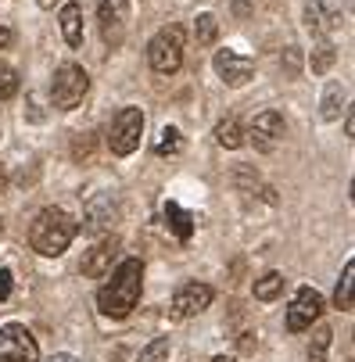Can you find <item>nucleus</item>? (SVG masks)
Segmentation results:
<instances>
[{
    "mask_svg": "<svg viewBox=\"0 0 355 362\" xmlns=\"http://www.w3.org/2000/svg\"><path fill=\"white\" fill-rule=\"evenodd\" d=\"M284 133H287V126H284V115L280 112H262V115H255V122H251V129H248V136H251V144H255L259 151H273L280 140H284Z\"/></svg>",
    "mask_w": 355,
    "mask_h": 362,
    "instance_id": "9b49d317",
    "label": "nucleus"
},
{
    "mask_svg": "<svg viewBox=\"0 0 355 362\" xmlns=\"http://www.w3.org/2000/svg\"><path fill=\"white\" fill-rule=\"evenodd\" d=\"M216 36H219L216 15H212V11H201V15L194 18V40H197V47H212Z\"/></svg>",
    "mask_w": 355,
    "mask_h": 362,
    "instance_id": "a211bd4d",
    "label": "nucleus"
},
{
    "mask_svg": "<svg viewBox=\"0 0 355 362\" xmlns=\"http://www.w3.org/2000/svg\"><path fill=\"white\" fill-rule=\"evenodd\" d=\"M216 291L209 284H183L176 294H173V316L176 320H187V316H197V313H205V308L212 305Z\"/></svg>",
    "mask_w": 355,
    "mask_h": 362,
    "instance_id": "1a4fd4ad",
    "label": "nucleus"
},
{
    "mask_svg": "<svg viewBox=\"0 0 355 362\" xmlns=\"http://www.w3.org/2000/svg\"><path fill=\"white\" fill-rule=\"evenodd\" d=\"M165 223H169V230H173L180 240H190V233H194V216H190V212H183L176 201H169V204H165Z\"/></svg>",
    "mask_w": 355,
    "mask_h": 362,
    "instance_id": "dca6fc26",
    "label": "nucleus"
},
{
    "mask_svg": "<svg viewBox=\"0 0 355 362\" xmlns=\"http://www.w3.org/2000/svg\"><path fill=\"white\" fill-rule=\"evenodd\" d=\"M76 219L65 209H43L33 226H29V244L36 255L43 258H58L62 251H69V244L76 240Z\"/></svg>",
    "mask_w": 355,
    "mask_h": 362,
    "instance_id": "f03ea898",
    "label": "nucleus"
},
{
    "mask_svg": "<svg viewBox=\"0 0 355 362\" xmlns=\"http://www.w3.org/2000/svg\"><path fill=\"white\" fill-rule=\"evenodd\" d=\"M305 25H309V33H316L320 40H330V33L341 25V11L320 4V0H313V4H305Z\"/></svg>",
    "mask_w": 355,
    "mask_h": 362,
    "instance_id": "4468645a",
    "label": "nucleus"
},
{
    "mask_svg": "<svg viewBox=\"0 0 355 362\" xmlns=\"http://www.w3.org/2000/svg\"><path fill=\"white\" fill-rule=\"evenodd\" d=\"M351 280H355V262H344L341 284H337V291H334V305L341 308V313H348V308H351Z\"/></svg>",
    "mask_w": 355,
    "mask_h": 362,
    "instance_id": "412c9836",
    "label": "nucleus"
},
{
    "mask_svg": "<svg viewBox=\"0 0 355 362\" xmlns=\"http://www.w3.org/2000/svg\"><path fill=\"white\" fill-rule=\"evenodd\" d=\"M147 65L155 69L158 76H173L183 65V29L176 22L162 25L147 43Z\"/></svg>",
    "mask_w": 355,
    "mask_h": 362,
    "instance_id": "7ed1b4c3",
    "label": "nucleus"
},
{
    "mask_svg": "<svg viewBox=\"0 0 355 362\" xmlns=\"http://www.w3.org/2000/svg\"><path fill=\"white\" fill-rule=\"evenodd\" d=\"M11 294V269H0V301H8Z\"/></svg>",
    "mask_w": 355,
    "mask_h": 362,
    "instance_id": "bb28decb",
    "label": "nucleus"
},
{
    "mask_svg": "<svg viewBox=\"0 0 355 362\" xmlns=\"http://www.w3.org/2000/svg\"><path fill=\"white\" fill-rule=\"evenodd\" d=\"M334 58H337V50H334V43L330 40H320L316 47H313V58H309V69L316 72V76H323L330 65H334Z\"/></svg>",
    "mask_w": 355,
    "mask_h": 362,
    "instance_id": "aec40b11",
    "label": "nucleus"
},
{
    "mask_svg": "<svg viewBox=\"0 0 355 362\" xmlns=\"http://www.w3.org/2000/svg\"><path fill=\"white\" fill-rule=\"evenodd\" d=\"M323 316V294L316 287H298L287 308V330L301 334V330H313V323Z\"/></svg>",
    "mask_w": 355,
    "mask_h": 362,
    "instance_id": "423d86ee",
    "label": "nucleus"
},
{
    "mask_svg": "<svg viewBox=\"0 0 355 362\" xmlns=\"http://www.w3.org/2000/svg\"><path fill=\"white\" fill-rule=\"evenodd\" d=\"M344 133H348V136L355 133V119H351V112H348V119H344Z\"/></svg>",
    "mask_w": 355,
    "mask_h": 362,
    "instance_id": "2f4dec72",
    "label": "nucleus"
},
{
    "mask_svg": "<svg viewBox=\"0 0 355 362\" xmlns=\"http://www.w3.org/2000/svg\"><path fill=\"white\" fill-rule=\"evenodd\" d=\"M18 93V72L0 62V100H11Z\"/></svg>",
    "mask_w": 355,
    "mask_h": 362,
    "instance_id": "393cba45",
    "label": "nucleus"
},
{
    "mask_svg": "<svg viewBox=\"0 0 355 362\" xmlns=\"http://www.w3.org/2000/svg\"><path fill=\"white\" fill-rule=\"evenodd\" d=\"M11 40H15V33H11L8 25H0V50H8V47H11Z\"/></svg>",
    "mask_w": 355,
    "mask_h": 362,
    "instance_id": "c85d7f7f",
    "label": "nucleus"
},
{
    "mask_svg": "<svg viewBox=\"0 0 355 362\" xmlns=\"http://www.w3.org/2000/svg\"><path fill=\"white\" fill-rule=\"evenodd\" d=\"M212 362H237V358H233V355H216Z\"/></svg>",
    "mask_w": 355,
    "mask_h": 362,
    "instance_id": "473e14b6",
    "label": "nucleus"
},
{
    "mask_svg": "<svg viewBox=\"0 0 355 362\" xmlns=\"http://www.w3.org/2000/svg\"><path fill=\"white\" fill-rule=\"evenodd\" d=\"M212 65H216V76H219L226 86H244L251 76H255V62L244 58V54H237V50H216Z\"/></svg>",
    "mask_w": 355,
    "mask_h": 362,
    "instance_id": "9d476101",
    "label": "nucleus"
},
{
    "mask_svg": "<svg viewBox=\"0 0 355 362\" xmlns=\"http://www.w3.org/2000/svg\"><path fill=\"white\" fill-rule=\"evenodd\" d=\"M62 36L69 47H83V8L79 4L62 8Z\"/></svg>",
    "mask_w": 355,
    "mask_h": 362,
    "instance_id": "2eb2a0df",
    "label": "nucleus"
},
{
    "mask_svg": "<svg viewBox=\"0 0 355 362\" xmlns=\"http://www.w3.org/2000/svg\"><path fill=\"white\" fill-rule=\"evenodd\" d=\"M330 337H334V330H330V327H320V330L313 334V344H309V362H323V355H327V348H330Z\"/></svg>",
    "mask_w": 355,
    "mask_h": 362,
    "instance_id": "b1692460",
    "label": "nucleus"
},
{
    "mask_svg": "<svg viewBox=\"0 0 355 362\" xmlns=\"http://www.w3.org/2000/svg\"><path fill=\"white\" fill-rule=\"evenodd\" d=\"M280 291H284V273H266V276L255 280V298L259 301H273Z\"/></svg>",
    "mask_w": 355,
    "mask_h": 362,
    "instance_id": "4be33fe9",
    "label": "nucleus"
},
{
    "mask_svg": "<svg viewBox=\"0 0 355 362\" xmlns=\"http://www.w3.org/2000/svg\"><path fill=\"white\" fill-rule=\"evenodd\" d=\"M90 90V76L79 69V65H58L54 72V83H50V100H54V108L62 112H72L76 105H83V97Z\"/></svg>",
    "mask_w": 355,
    "mask_h": 362,
    "instance_id": "20e7f679",
    "label": "nucleus"
},
{
    "mask_svg": "<svg viewBox=\"0 0 355 362\" xmlns=\"http://www.w3.org/2000/svg\"><path fill=\"white\" fill-rule=\"evenodd\" d=\"M126 18H129V0H97V22L100 36L115 50L126 40Z\"/></svg>",
    "mask_w": 355,
    "mask_h": 362,
    "instance_id": "6e6552de",
    "label": "nucleus"
},
{
    "mask_svg": "<svg viewBox=\"0 0 355 362\" xmlns=\"http://www.w3.org/2000/svg\"><path fill=\"white\" fill-rule=\"evenodd\" d=\"M344 97H348V93H344L341 83H327V90H323V105H320V108H323L320 115H323L327 122L341 119V112H344Z\"/></svg>",
    "mask_w": 355,
    "mask_h": 362,
    "instance_id": "f3484780",
    "label": "nucleus"
},
{
    "mask_svg": "<svg viewBox=\"0 0 355 362\" xmlns=\"http://www.w3.org/2000/svg\"><path fill=\"white\" fill-rule=\"evenodd\" d=\"M115 251H119V240H115V237L100 240V244L83 258V276H93V280L108 276V273H112V258H115Z\"/></svg>",
    "mask_w": 355,
    "mask_h": 362,
    "instance_id": "ddd939ff",
    "label": "nucleus"
},
{
    "mask_svg": "<svg viewBox=\"0 0 355 362\" xmlns=\"http://www.w3.org/2000/svg\"><path fill=\"white\" fill-rule=\"evenodd\" d=\"M50 4H54V0H40V8H50Z\"/></svg>",
    "mask_w": 355,
    "mask_h": 362,
    "instance_id": "72a5a7b5",
    "label": "nucleus"
},
{
    "mask_svg": "<svg viewBox=\"0 0 355 362\" xmlns=\"http://www.w3.org/2000/svg\"><path fill=\"white\" fill-rule=\"evenodd\" d=\"M4 190H8V165L0 162V194H4Z\"/></svg>",
    "mask_w": 355,
    "mask_h": 362,
    "instance_id": "7c9ffc66",
    "label": "nucleus"
},
{
    "mask_svg": "<svg viewBox=\"0 0 355 362\" xmlns=\"http://www.w3.org/2000/svg\"><path fill=\"white\" fill-rule=\"evenodd\" d=\"M287 72H298V47H287Z\"/></svg>",
    "mask_w": 355,
    "mask_h": 362,
    "instance_id": "cd10ccee",
    "label": "nucleus"
},
{
    "mask_svg": "<svg viewBox=\"0 0 355 362\" xmlns=\"http://www.w3.org/2000/svg\"><path fill=\"white\" fill-rule=\"evenodd\" d=\"M180 144H183V140H180V129H176V126H165V129H162V140L155 144V151H158V154H176Z\"/></svg>",
    "mask_w": 355,
    "mask_h": 362,
    "instance_id": "a878e982",
    "label": "nucleus"
},
{
    "mask_svg": "<svg viewBox=\"0 0 355 362\" xmlns=\"http://www.w3.org/2000/svg\"><path fill=\"white\" fill-rule=\"evenodd\" d=\"M216 144L226 147V151H237V147L244 144V129H240V122H237V119H223V122L216 126Z\"/></svg>",
    "mask_w": 355,
    "mask_h": 362,
    "instance_id": "6ab92c4d",
    "label": "nucleus"
},
{
    "mask_svg": "<svg viewBox=\"0 0 355 362\" xmlns=\"http://www.w3.org/2000/svg\"><path fill=\"white\" fill-rule=\"evenodd\" d=\"M140 291H144V262L140 258H122V262L115 266V273L108 276V284L97 291L100 316L126 320L140 301Z\"/></svg>",
    "mask_w": 355,
    "mask_h": 362,
    "instance_id": "f257e3e1",
    "label": "nucleus"
},
{
    "mask_svg": "<svg viewBox=\"0 0 355 362\" xmlns=\"http://www.w3.org/2000/svg\"><path fill=\"white\" fill-rule=\"evenodd\" d=\"M0 233H4V219H0Z\"/></svg>",
    "mask_w": 355,
    "mask_h": 362,
    "instance_id": "f704fd0d",
    "label": "nucleus"
},
{
    "mask_svg": "<svg viewBox=\"0 0 355 362\" xmlns=\"http://www.w3.org/2000/svg\"><path fill=\"white\" fill-rule=\"evenodd\" d=\"M47 362H79V358H76V355H65V351H58V355H50Z\"/></svg>",
    "mask_w": 355,
    "mask_h": 362,
    "instance_id": "c756f323",
    "label": "nucleus"
},
{
    "mask_svg": "<svg viewBox=\"0 0 355 362\" xmlns=\"http://www.w3.org/2000/svg\"><path fill=\"white\" fill-rule=\"evenodd\" d=\"M115 216H119V209H115L112 194L93 197V201L86 204V233H105V230H112V226H115Z\"/></svg>",
    "mask_w": 355,
    "mask_h": 362,
    "instance_id": "f8f14e48",
    "label": "nucleus"
},
{
    "mask_svg": "<svg viewBox=\"0 0 355 362\" xmlns=\"http://www.w3.org/2000/svg\"><path fill=\"white\" fill-rule=\"evenodd\" d=\"M0 362H40V344L22 323L0 327Z\"/></svg>",
    "mask_w": 355,
    "mask_h": 362,
    "instance_id": "0eeeda50",
    "label": "nucleus"
},
{
    "mask_svg": "<svg viewBox=\"0 0 355 362\" xmlns=\"http://www.w3.org/2000/svg\"><path fill=\"white\" fill-rule=\"evenodd\" d=\"M169 351H173V344H169V337H155L140 355H136V362H169Z\"/></svg>",
    "mask_w": 355,
    "mask_h": 362,
    "instance_id": "5701e85b",
    "label": "nucleus"
},
{
    "mask_svg": "<svg viewBox=\"0 0 355 362\" xmlns=\"http://www.w3.org/2000/svg\"><path fill=\"white\" fill-rule=\"evenodd\" d=\"M140 136H144V112L140 108H122L108 126V147L119 158H126V154H133L140 147Z\"/></svg>",
    "mask_w": 355,
    "mask_h": 362,
    "instance_id": "39448f33",
    "label": "nucleus"
}]
</instances>
